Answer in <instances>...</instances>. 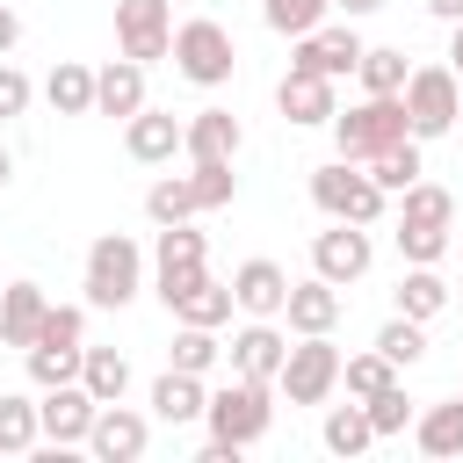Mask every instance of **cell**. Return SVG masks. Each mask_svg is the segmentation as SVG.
Masks as SVG:
<instances>
[{
    "mask_svg": "<svg viewBox=\"0 0 463 463\" xmlns=\"http://www.w3.org/2000/svg\"><path fill=\"white\" fill-rule=\"evenodd\" d=\"M36 340H51V347H87V304H43ZM36 340H29V347H36Z\"/></svg>",
    "mask_w": 463,
    "mask_h": 463,
    "instance_id": "ab89813d",
    "label": "cell"
},
{
    "mask_svg": "<svg viewBox=\"0 0 463 463\" xmlns=\"http://www.w3.org/2000/svg\"><path fill=\"white\" fill-rule=\"evenodd\" d=\"M449 304H463V297H449Z\"/></svg>",
    "mask_w": 463,
    "mask_h": 463,
    "instance_id": "681fc988",
    "label": "cell"
},
{
    "mask_svg": "<svg viewBox=\"0 0 463 463\" xmlns=\"http://www.w3.org/2000/svg\"><path fill=\"white\" fill-rule=\"evenodd\" d=\"M449 297H456V289H449L434 268H405V275H398V311L420 318V326H427L434 311H449Z\"/></svg>",
    "mask_w": 463,
    "mask_h": 463,
    "instance_id": "f546056e",
    "label": "cell"
},
{
    "mask_svg": "<svg viewBox=\"0 0 463 463\" xmlns=\"http://www.w3.org/2000/svg\"><path fill=\"white\" fill-rule=\"evenodd\" d=\"M369 347H376L391 369H412V362L427 354V326H420V318H405V311H391V318L376 326V340H369Z\"/></svg>",
    "mask_w": 463,
    "mask_h": 463,
    "instance_id": "1f68e13d",
    "label": "cell"
},
{
    "mask_svg": "<svg viewBox=\"0 0 463 463\" xmlns=\"http://www.w3.org/2000/svg\"><path fill=\"white\" fill-rule=\"evenodd\" d=\"M87 449L101 456V463H137L145 449H152V420L137 412V405H94V427H87Z\"/></svg>",
    "mask_w": 463,
    "mask_h": 463,
    "instance_id": "7c38bea8",
    "label": "cell"
},
{
    "mask_svg": "<svg viewBox=\"0 0 463 463\" xmlns=\"http://www.w3.org/2000/svg\"><path fill=\"white\" fill-rule=\"evenodd\" d=\"M275 109H282V123H297V130H318V123H333V80H318V72H282V87H275Z\"/></svg>",
    "mask_w": 463,
    "mask_h": 463,
    "instance_id": "ac0fdd59",
    "label": "cell"
},
{
    "mask_svg": "<svg viewBox=\"0 0 463 463\" xmlns=\"http://www.w3.org/2000/svg\"><path fill=\"white\" fill-rule=\"evenodd\" d=\"M7 181H14V152L0 145V188H7Z\"/></svg>",
    "mask_w": 463,
    "mask_h": 463,
    "instance_id": "c3c4849f",
    "label": "cell"
},
{
    "mask_svg": "<svg viewBox=\"0 0 463 463\" xmlns=\"http://www.w3.org/2000/svg\"><path fill=\"white\" fill-rule=\"evenodd\" d=\"M14 43H22V14H14V7H7V0H0V58H7V51H14Z\"/></svg>",
    "mask_w": 463,
    "mask_h": 463,
    "instance_id": "ee69618b",
    "label": "cell"
},
{
    "mask_svg": "<svg viewBox=\"0 0 463 463\" xmlns=\"http://www.w3.org/2000/svg\"><path fill=\"white\" fill-rule=\"evenodd\" d=\"M43 289L36 282H7L0 289V347H29L36 340V326H43Z\"/></svg>",
    "mask_w": 463,
    "mask_h": 463,
    "instance_id": "603a6c76",
    "label": "cell"
},
{
    "mask_svg": "<svg viewBox=\"0 0 463 463\" xmlns=\"http://www.w3.org/2000/svg\"><path fill=\"white\" fill-rule=\"evenodd\" d=\"M398 101H405L412 137L427 145V137H449V130H456V116H463V80H456L449 65H412L405 87H398Z\"/></svg>",
    "mask_w": 463,
    "mask_h": 463,
    "instance_id": "5b68a950",
    "label": "cell"
},
{
    "mask_svg": "<svg viewBox=\"0 0 463 463\" xmlns=\"http://www.w3.org/2000/svg\"><path fill=\"white\" fill-rule=\"evenodd\" d=\"M362 412H369V427H376V441H391V434H405L412 427V398H405V383H383L376 398H362Z\"/></svg>",
    "mask_w": 463,
    "mask_h": 463,
    "instance_id": "8d00e7d4",
    "label": "cell"
},
{
    "mask_svg": "<svg viewBox=\"0 0 463 463\" xmlns=\"http://www.w3.org/2000/svg\"><path fill=\"white\" fill-rule=\"evenodd\" d=\"M412 449H420V456H463V398L420 405V412H412Z\"/></svg>",
    "mask_w": 463,
    "mask_h": 463,
    "instance_id": "7402d4cb",
    "label": "cell"
},
{
    "mask_svg": "<svg viewBox=\"0 0 463 463\" xmlns=\"http://www.w3.org/2000/svg\"><path fill=\"white\" fill-rule=\"evenodd\" d=\"M43 101H51L58 116H94V65L58 58V65H51V80H43Z\"/></svg>",
    "mask_w": 463,
    "mask_h": 463,
    "instance_id": "cb8c5ba5",
    "label": "cell"
},
{
    "mask_svg": "<svg viewBox=\"0 0 463 463\" xmlns=\"http://www.w3.org/2000/svg\"><path fill=\"white\" fill-rule=\"evenodd\" d=\"M427 14L434 22H463V0H427Z\"/></svg>",
    "mask_w": 463,
    "mask_h": 463,
    "instance_id": "7dc6e473",
    "label": "cell"
},
{
    "mask_svg": "<svg viewBox=\"0 0 463 463\" xmlns=\"http://www.w3.org/2000/svg\"><path fill=\"white\" fill-rule=\"evenodd\" d=\"M239 145H246V130H239V116H232V109H195V116L181 123V152H188V166L239 159Z\"/></svg>",
    "mask_w": 463,
    "mask_h": 463,
    "instance_id": "9a60e30c",
    "label": "cell"
},
{
    "mask_svg": "<svg viewBox=\"0 0 463 463\" xmlns=\"http://www.w3.org/2000/svg\"><path fill=\"white\" fill-rule=\"evenodd\" d=\"M145 109V65L137 58H109L94 72V116H137Z\"/></svg>",
    "mask_w": 463,
    "mask_h": 463,
    "instance_id": "ffe728a7",
    "label": "cell"
},
{
    "mask_svg": "<svg viewBox=\"0 0 463 463\" xmlns=\"http://www.w3.org/2000/svg\"><path fill=\"white\" fill-rule=\"evenodd\" d=\"M224 354L217 326H174V347H166V369H188V376H210Z\"/></svg>",
    "mask_w": 463,
    "mask_h": 463,
    "instance_id": "d6a6232c",
    "label": "cell"
},
{
    "mask_svg": "<svg viewBox=\"0 0 463 463\" xmlns=\"http://www.w3.org/2000/svg\"><path fill=\"white\" fill-rule=\"evenodd\" d=\"M289 43H297L289 65H297V72H318V80H347V72L362 65V36H354V22H318V29L289 36Z\"/></svg>",
    "mask_w": 463,
    "mask_h": 463,
    "instance_id": "30bf717a",
    "label": "cell"
},
{
    "mask_svg": "<svg viewBox=\"0 0 463 463\" xmlns=\"http://www.w3.org/2000/svg\"><path fill=\"white\" fill-rule=\"evenodd\" d=\"M318 441H326L333 456H362V449H376V427H369V412H362V405H326Z\"/></svg>",
    "mask_w": 463,
    "mask_h": 463,
    "instance_id": "836d02e7",
    "label": "cell"
},
{
    "mask_svg": "<svg viewBox=\"0 0 463 463\" xmlns=\"http://www.w3.org/2000/svg\"><path fill=\"white\" fill-rule=\"evenodd\" d=\"M36 427H43V441H58V449H87V427H94L87 383H80V376H72V383H51V391L36 398Z\"/></svg>",
    "mask_w": 463,
    "mask_h": 463,
    "instance_id": "4fadbf2b",
    "label": "cell"
},
{
    "mask_svg": "<svg viewBox=\"0 0 463 463\" xmlns=\"http://www.w3.org/2000/svg\"><path fill=\"white\" fill-rule=\"evenodd\" d=\"M232 311H239V304H232V282H210V275H203L188 297H174V326H224Z\"/></svg>",
    "mask_w": 463,
    "mask_h": 463,
    "instance_id": "4dcf8cb0",
    "label": "cell"
},
{
    "mask_svg": "<svg viewBox=\"0 0 463 463\" xmlns=\"http://www.w3.org/2000/svg\"><path fill=\"white\" fill-rule=\"evenodd\" d=\"M398 224H441V232H456V195L441 181H412V188H398Z\"/></svg>",
    "mask_w": 463,
    "mask_h": 463,
    "instance_id": "4316f807",
    "label": "cell"
},
{
    "mask_svg": "<svg viewBox=\"0 0 463 463\" xmlns=\"http://www.w3.org/2000/svg\"><path fill=\"white\" fill-rule=\"evenodd\" d=\"M282 318H289V333H333L340 326V289L326 275H304V282H289Z\"/></svg>",
    "mask_w": 463,
    "mask_h": 463,
    "instance_id": "d6986e66",
    "label": "cell"
},
{
    "mask_svg": "<svg viewBox=\"0 0 463 463\" xmlns=\"http://www.w3.org/2000/svg\"><path fill=\"white\" fill-rule=\"evenodd\" d=\"M188 181H195V203H203V210H224V203L239 195V174H232V159H210V166H188Z\"/></svg>",
    "mask_w": 463,
    "mask_h": 463,
    "instance_id": "b9f144b4",
    "label": "cell"
},
{
    "mask_svg": "<svg viewBox=\"0 0 463 463\" xmlns=\"http://www.w3.org/2000/svg\"><path fill=\"white\" fill-rule=\"evenodd\" d=\"M391 239H398V260H412V268H434L449 253V232L441 224H398Z\"/></svg>",
    "mask_w": 463,
    "mask_h": 463,
    "instance_id": "60d3db41",
    "label": "cell"
},
{
    "mask_svg": "<svg viewBox=\"0 0 463 463\" xmlns=\"http://www.w3.org/2000/svg\"><path fill=\"white\" fill-rule=\"evenodd\" d=\"M210 246H203V232L181 217V224H159V239H152V289H159V304L174 311V297H188L210 268Z\"/></svg>",
    "mask_w": 463,
    "mask_h": 463,
    "instance_id": "ba28073f",
    "label": "cell"
},
{
    "mask_svg": "<svg viewBox=\"0 0 463 463\" xmlns=\"http://www.w3.org/2000/svg\"><path fill=\"white\" fill-rule=\"evenodd\" d=\"M449 72L463 80V22H449Z\"/></svg>",
    "mask_w": 463,
    "mask_h": 463,
    "instance_id": "f6af8a7d",
    "label": "cell"
},
{
    "mask_svg": "<svg viewBox=\"0 0 463 463\" xmlns=\"http://www.w3.org/2000/svg\"><path fill=\"white\" fill-rule=\"evenodd\" d=\"M275 391L289 405H326L340 391V347H333V333H297L289 354H282V369H275Z\"/></svg>",
    "mask_w": 463,
    "mask_h": 463,
    "instance_id": "52a82bcc",
    "label": "cell"
},
{
    "mask_svg": "<svg viewBox=\"0 0 463 463\" xmlns=\"http://www.w3.org/2000/svg\"><path fill=\"white\" fill-rule=\"evenodd\" d=\"M311 203L326 210V217H340V224H376L383 210H391V195L369 181V166H354V159H326V166H311Z\"/></svg>",
    "mask_w": 463,
    "mask_h": 463,
    "instance_id": "8992f818",
    "label": "cell"
},
{
    "mask_svg": "<svg viewBox=\"0 0 463 463\" xmlns=\"http://www.w3.org/2000/svg\"><path fill=\"white\" fill-rule=\"evenodd\" d=\"M326 130H333V152H340V159H354V166H362L369 152H383V145L412 137V123H405V101H398V94H362L347 116L333 109V123H326Z\"/></svg>",
    "mask_w": 463,
    "mask_h": 463,
    "instance_id": "3957f363",
    "label": "cell"
},
{
    "mask_svg": "<svg viewBox=\"0 0 463 463\" xmlns=\"http://www.w3.org/2000/svg\"><path fill=\"white\" fill-rule=\"evenodd\" d=\"M166 58H174V72H181L188 87H224V80L239 72V43H232V29H224V22H210V14L181 22Z\"/></svg>",
    "mask_w": 463,
    "mask_h": 463,
    "instance_id": "277c9868",
    "label": "cell"
},
{
    "mask_svg": "<svg viewBox=\"0 0 463 463\" xmlns=\"http://www.w3.org/2000/svg\"><path fill=\"white\" fill-rule=\"evenodd\" d=\"M282 297H289V275H282L268 253H253V260L232 268V304H239L246 318H282Z\"/></svg>",
    "mask_w": 463,
    "mask_h": 463,
    "instance_id": "2e32d148",
    "label": "cell"
},
{
    "mask_svg": "<svg viewBox=\"0 0 463 463\" xmlns=\"http://www.w3.org/2000/svg\"><path fill=\"white\" fill-rule=\"evenodd\" d=\"M80 383H87L94 405H116V398L130 391V362H123L116 347H87V354H80Z\"/></svg>",
    "mask_w": 463,
    "mask_h": 463,
    "instance_id": "83f0119b",
    "label": "cell"
},
{
    "mask_svg": "<svg viewBox=\"0 0 463 463\" xmlns=\"http://www.w3.org/2000/svg\"><path fill=\"white\" fill-rule=\"evenodd\" d=\"M116 43L137 65H159L174 51V0H116Z\"/></svg>",
    "mask_w": 463,
    "mask_h": 463,
    "instance_id": "9c48e42d",
    "label": "cell"
},
{
    "mask_svg": "<svg viewBox=\"0 0 463 463\" xmlns=\"http://www.w3.org/2000/svg\"><path fill=\"white\" fill-rule=\"evenodd\" d=\"M123 152H130L137 166H166V159L181 152V116L145 101L137 116H123Z\"/></svg>",
    "mask_w": 463,
    "mask_h": 463,
    "instance_id": "5bb4252c",
    "label": "cell"
},
{
    "mask_svg": "<svg viewBox=\"0 0 463 463\" xmlns=\"http://www.w3.org/2000/svg\"><path fill=\"white\" fill-rule=\"evenodd\" d=\"M369 260H376L369 224H340V217H333V232H311V275H326L333 289L362 282V275H369Z\"/></svg>",
    "mask_w": 463,
    "mask_h": 463,
    "instance_id": "8fae6325",
    "label": "cell"
},
{
    "mask_svg": "<svg viewBox=\"0 0 463 463\" xmlns=\"http://www.w3.org/2000/svg\"><path fill=\"white\" fill-rule=\"evenodd\" d=\"M203 427H210L203 463H232L239 449H253V441L275 427V383L232 369V383H217V391L203 398Z\"/></svg>",
    "mask_w": 463,
    "mask_h": 463,
    "instance_id": "6da1fadb",
    "label": "cell"
},
{
    "mask_svg": "<svg viewBox=\"0 0 463 463\" xmlns=\"http://www.w3.org/2000/svg\"><path fill=\"white\" fill-rule=\"evenodd\" d=\"M203 376H188V369H166V376H152V420H166V427H188V420H203Z\"/></svg>",
    "mask_w": 463,
    "mask_h": 463,
    "instance_id": "44dd1931",
    "label": "cell"
},
{
    "mask_svg": "<svg viewBox=\"0 0 463 463\" xmlns=\"http://www.w3.org/2000/svg\"><path fill=\"white\" fill-rule=\"evenodd\" d=\"M29 101H36V87H29V72H22V65H0V123H7V116H22Z\"/></svg>",
    "mask_w": 463,
    "mask_h": 463,
    "instance_id": "7bdbcfd3",
    "label": "cell"
},
{
    "mask_svg": "<svg viewBox=\"0 0 463 463\" xmlns=\"http://www.w3.org/2000/svg\"><path fill=\"white\" fill-rule=\"evenodd\" d=\"M333 7H340V14H347V22H362V14H376V7H383V0H333Z\"/></svg>",
    "mask_w": 463,
    "mask_h": 463,
    "instance_id": "bcb514c9",
    "label": "cell"
},
{
    "mask_svg": "<svg viewBox=\"0 0 463 463\" xmlns=\"http://www.w3.org/2000/svg\"><path fill=\"white\" fill-rule=\"evenodd\" d=\"M232 369L239 376H260V383H275V369H282V354H289V333L275 326V318H246L239 333H232Z\"/></svg>",
    "mask_w": 463,
    "mask_h": 463,
    "instance_id": "e0dca14e",
    "label": "cell"
},
{
    "mask_svg": "<svg viewBox=\"0 0 463 463\" xmlns=\"http://www.w3.org/2000/svg\"><path fill=\"white\" fill-rule=\"evenodd\" d=\"M80 354H87V347H51V340L22 347V362H29V383H36V391H51V383H72V376H80Z\"/></svg>",
    "mask_w": 463,
    "mask_h": 463,
    "instance_id": "d590c367",
    "label": "cell"
},
{
    "mask_svg": "<svg viewBox=\"0 0 463 463\" xmlns=\"http://www.w3.org/2000/svg\"><path fill=\"white\" fill-rule=\"evenodd\" d=\"M145 217H152V224H181V217H203V203H195V181H188V174H159V181L145 188Z\"/></svg>",
    "mask_w": 463,
    "mask_h": 463,
    "instance_id": "f1b7e54d",
    "label": "cell"
},
{
    "mask_svg": "<svg viewBox=\"0 0 463 463\" xmlns=\"http://www.w3.org/2000/svg\"><path fill=\"white\" fill-rule=\"evenodd\" d=\"M333 14V0H260V22L275 29V36H304V29H318Z\"/></svg>",
    "mask_w": 463,
    "mask_h": 463,
    "instance_id": "74e56055",
    "label": "cell"
},
{
    "mask_svg": "<svg viewBox=\"0 0 463 463\" xmlns=\"http://www.w3.org/2000/svg\"><path fill=\"white\" fill-rule=\"evenodd\" d=\"M405 72H412V65H405V51H391V43H376V51H369V43H362V65H354L362 94H398V87H405Z\"/></svg>",
    "mask_w": 463,
    "mask_h": 463,
    "instance_id": "e575fe53",
    "label": "cell"
},
{
    "mask_svg": "<svg viewBox=\"0 0 463 463\" xmlns=\"http://www.w3.org/2000/svg\"><path fill=\"white\" fill-rule=\"evenodd\" d=\"M362 166H369V181H376L383 195H398V188H412V181L427 174V166H420V137H398V145H383V152H369Z\"/></svg>",
    "mask_w": 463,
    "mask_h": 463,
    "instance_id": "484cf974",
    "label": "cell"
},
{
    "mask_svg": "<svg viewBox=\"0 0 463 463\" xmlns=\"http://www.w3.org/2000/svg\"><path fill=\"white\" fill-rule=\"evenodd\" d=\"M340 383H347V398H376L383 383H398V369L369 347V354H340Z\"/></svg>",
    "mask_w": 463,
    "mask_h": 463,
    "instance_id": "f35d334b",
    "label": "cell"
},
{
    "mask_svg": "<svg viewBox=\"0 0 463 463\" xmlns=\"http://www.w3.org/2000/svg\"><path fill=\"white\" fill-rule=\"evenodd\" d=\"M36 449H43L36 398H22V391H0V456H36Z\"/></svg>",
    "mask_w": 463,
    "mask_h": 463,
    "instance_id": "d4e9b609",
    "label": "cell"
},
{
    "mask_svg": "<svg viewBox=\"0 0 463 463\" xmlns=\"http://www.w3.org/2000/svg\"><path fill=\"white\" fill-rule=\"evenodd\" d=\"M87 304L94 311H123L137 289H145V246L130 239V232H101L94 246H87Z\"/></svg>",
    "mask_w": 463,
    "mask_h": 463,
    "instance_id": "7a4b0ae2",
    "label": "cell"
}]
</instances>
